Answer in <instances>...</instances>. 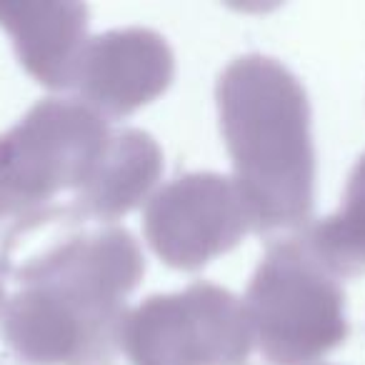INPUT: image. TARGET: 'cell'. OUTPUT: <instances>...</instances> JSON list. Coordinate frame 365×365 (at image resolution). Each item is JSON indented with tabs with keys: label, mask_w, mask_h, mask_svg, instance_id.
<instances>
[{
	"label": "cell",
	"mask_w": 365,
	"mask_h": 365,
	"mask_svg": "<svg viewBox=\"0 0 365 365\" xmlns=\"http://www.w3.org/2000/svg\"><path fill=\"white\" fill-rule=\"evenodd\" d=\"M145 273L130 230L103 225L56 240L18 268L3 335L31 365H115L128 295Z\"/></svg>",
	"instance_id": "cell-1"
},
{
	"label": "cell",
	"mask_w": 365,
	"mask_h": 365,
	"mask_svg": "<svg viewBox=\"0 0 365 365\" xmlns=\"http://www.w3.org/2000/svg\"><path fill=\"white\" fill-rule=\"evenodd\" d=\"M215 98L250 230L305 225L315 200V148L300 81L275 58L250 53L220 73Z\"/></svg>",
	"instance_id": "cell-2"
},
{
	"label": "cell",
	"mask_w": 365,
	"mask_h": 365,
	"mask_svg": "<svg viewBox=\"0 0 365 365\" xmlns=\"http://www.w3.org/2000/svg\"><path fill=\"white\" fill-rule=\"evenodd\" d=\"M108 120L81 98L38 101L0 133V265L48 223L81 220V203L110 140Z\"/></svg>",
	"instance_id": "cell-3"
},
{
	"label": "cell",
	"mask_w": 365,
	"mask_h": 365,
	"mask_svg": "<svg viewBox=\"0 0 365 365\" xmlns=\"http://www.w3.org/2000/svg\"><path fill=\"white\" fill-rule=\"evenodd\" d=\"M248 365H318L348 338L345 293L303 238L273 243L243 295Z\"/></svg>",
	"instance_id": "cell-4"
},
{
	"label": "cell",
	"mask_w": 365,
	"mask_h": 365,
	"mask_svg": "<svg viewBox=\"0 0 365 365\" xmlns=\"http://www.w3.org/2000/svg\"><path fill=\"white\" fill-rule=\"evenodd\" d=\"M118 350L130 365H248L243 298L203 280L150 295L125 313Z\"/></svg>",
	"instance_id": "cell-5"
},
{
	"label": "cell",
	"mask_w": 365,
	"mask_h": 365,
	"mask_svg": "<svg viewBox=\"0 0 365 365\" xmlns=\"http://www.w3.org/2000/svg\"><path fill=\"white\" fill-rule=\"evenodd\" d=\"M143 228L150 248L170 268L198 270L238 245L250 230V215L233 178L185 173L148 200Z\"/></svg>",
	"instance_id": "cell-6"
},
{
	"label": "cell",
	"mask_w": 365,
	"mask_h": 365,
	"mask_svg": "<svg viewBox=\"0 0 365 365\" xmlns=\"http://www.w3.org/2000/svg\"><path fill=\"white\" fill-rule=\"evenodd\" d=\"M175 58L160 33L118 28L96 36L83 48L73 88L103 118L130 115L168 88Z\"/></svg>",
	"instance_id": "cell-7"
},
{
	"label": "cell",
	"mask_w": 365,
	"mask_h": 365,
	"mask_svg": "<svg viewBox=\"0 0 365 365\" xmlns=\"http://www.w3.org/2000/svg\"><path fill=\"white\" fill-rule=\"evenodd\" d=\"M0 26L13 36L26 71L48 88H71L88 43L83 3H0Z\"/></svg>",
	"instance_id": "cell-8"
},
{
	"label": "cell",
	"mask_w": 365,
	"mask_h": 365,
	"mask_svg": "<svg viewBox=\"0 0 365 365\" xmlns=\"http://www.w3.org/2000/svg\"><path fill=\"white\" fill-rule=\"evenodd\" d=\"M163 153L153 135L138 128L113 130L93 182L81 203V220H113L140 205L158 182Z\"/></svg>",
	"instance_id": "cell-9"
},
{
	"label": "cell",
	"mask_w": 365,
	"mask_h": 365,
	"mask_svg": "<svg viewBox=\"0 0 365 365\" xmlns=\"http://www.w3.org/2000/svg\"><path fill=\"white\" fill-rule=\"evenodd\" d=\"M300 238L335 278L365 273V155L350 170L338 210L313 223Z\"/></svg>",
	"instance_id": "cell-10"
},
{
	"label": "cell",
	"mask_w": 365,
	"mask_h": 365,
	"mask_svg": "<svg viewBox=\"0 0 365 365\" xmlns=\"http://www.w3.org/2000/svg\"><path fill=\"white\" fill-rule=\"evenodd\" d=\"M3 305H6V290H3V280H0V313H3Z\"/></svg>",
	"instance_id": "cell-11"
}]
</instances>
